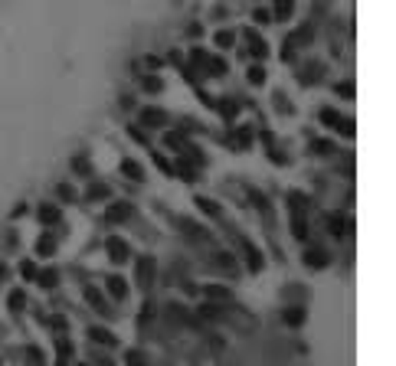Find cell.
Masks as SVG:
<instances>
[{"instance_id": "1", "label": "cell", "mask_w": 396, "mask_h": 366, "mask_svg": "<svg viewBox=\"0 0 396 366\" xmlns=\"http://www.w3.org/2000/svg\"><path fill=\"white\" fill-rule=\"evenodd\" d=\"M154 272H158V262L151 256H141L138 258V288H151L154 285Z\"/></svg>"}, {"instance_id": "2", "label": "cell", "mask_w": 396, "mask_h": 366, "mask_svg": "<svg viewBox=\"0 0 396 366\" xmlns=\"http://www.w3.org/2000/svg\"><path fill=\"white\" fill-rule=\"evenodd\" d=\"M85 301H89V304H92L101 317H115V314H111V307H109V301L101 298V291H99V288H85Z\"/></svg>"}, {"instance_id": "3", "label": "cell", "mask_w": 396, "mask_h": 366, "mask_svg": "<svg viewBox=\"0 0 396 366\" xmlns=\"http://www.w3.org/2000/svg\"><path fill=\"white\" fill-rule=\"evenodd\" d=\"M128 256H131V252H128V242H121L119 236H111L109 239V258L115 265H121V262H128Z\"/></svg>"}, {"instance_id": "4", "label": "cell", "mask_w": 396, "mask_h": 366, "mask_svg": "<svg viewBox=\"0 0 396 366\" xmlns=\"http://www.w3.org/2000/svg\"><path fill=\"white\" fill-rule=\"evenodd\" d=\"M302 262L308 265V268H314V272H321V268H324L331 258H328V252H324V248H308V252L302 256Z\"/></svg>"}, {"instance_id": "5", "label": "cell", "mask_w": 396, "mask_h": 366, "mask_svg": "<svg viewBox=\"0 0 396 366\" xmlns=\"http://www.w3.org/2000/svg\"><path fill=\"white\" fill-rule=\"evenodd\" d=\"M304 317H308V314H304V307H302V304H288L285 311H282V321H285L288 327H302Z\"/></svg>"}, {"instance_id": "6", "label": "cell", "mask_w": 396, "mask_h": 366, "mask_svg": "<svg viewBox=\"0 0 396 366\" xmlns=\"http://www.w3.org/2000/svg\"><path fill=\"white\" fill-rule=\"evenodd\" d=\"M109 294L115 301H125L128 298V281L121 278V275H111V278H109Z\"/></svg>"}, {"instance_id": "7", "label": "cell", "mask_w": 396, "mask_h": 366, "mask_svg": "<svg viewBox=\"0 0 396 366\" xmlns=\"http://www.w3.org/2000/svg\"><path fill=\"white\" fill-rule=\"evenodd\" d=\"M89 341L92 343H101V347H115V333L111 331H105V327H92V331H89Z\"/></svg>"}, {"instance_id": "8", "label": "cell", "mask_w": 396, "mask_h": 366, "mask_svg": "<svg viewBox=\"0 0 396 366\" xmlns=\"http://www.w3.org/2000/svg\"><path fill=\"white\" fill-rule=\"evenodd\" d=\"M131 210H135L131 203H111L109 222H125V219H131Z\"/></svg>"}, {"instance_id": "9", "label": "cell", "mask_w": 396, "mask_h": 366, "mask_svg": "<svg viewBox=\"0 0 396 366\" xmlns=\"http://www.w3.org/2000/svg\"><path fill=\"white\" fill-rule=\"evenodd\" d=\"M141 121L148 125V128H164V125H167V115H164V111H158V108H148L141 115Z\"/></svg>"}, {"instance_id": "10", "label": "cell", "mask_w": 396, "mask_h": 366, "mask_svg": "<svg viewBox=\"0 0 396 366\" xmlns=\"http://www.w3.org/2000/svg\"><path fill=\"white\" fill-rule=\"evenodd\" d=\"M203 294H207L210 301H229V288H223V285H207Z\"/></svg>"}, {"instance_id": "11", "label": "cell", "mask_w": 396, "mask_h": 366, "mask_svg": "<svg viewBox=\"0 0 396 366\" xmlns=\"http://www.w3.org/2000/svg\"><path fill=\"white\" fill-rule=\"evenodd\" d=\"M36 252H40L43 258H50L53 252H56V239H53V236H43L40 242H36Z\"/></svg>"}, {"instance_id": "12", "label": "cell", "mask_w": 396, "mask_h": 366, "mask_svg": "<svg viewBox=\"0 0 396 366\" xmlns=\"http://www.w3.org/2000/svg\"><path fill=\"white\" fill-rule=\"evenodd\" d=\"M7 304H10V311L17 314V311H23V304H26V294H23V288H17V291H10V298H7Z\"/></svg>"}, {"instance_id": "13", "label": "cell", "mask_w": 396, "mask_h": 366, "mask_svg": "<svg viewBox=\"0 0 396 366\" xmlns=\"http://www.w3.org/2000/svg\"><path fill=\"white\" fill-rule=\"evenodd\" d=\"M40 222H60V210H56L53 203L40 206Z\"/></svg>"}, {"instance_id": "14", "label": "cell", "mask_w": 396, "mask_h": 366, "mask_svg": "<svg viewBox=\"0 0 396 366\" xmlns=\"http://www.w3.org/2000/svg\"><path fill=\"white\" fill-rule=\"evenodd\" d=\"M56 281H60V272H56V268L40 272V285H43V288H56Z\"/></svg>"}, {"instance_id": "15", "label": "cell", "mask_w": 396, "mask_h": 366, "mask_svg": "<svg viewBox=\"0 0 396 366\" xmlns=\"http://www.w3.org/2000/svg\"><path fill=\"white\" fill-rule=\"evenodd\" d=\"M125 363H128V366H148V357H144L141 350H128Z\"/></svg>"}, {"instance_id": "16", "label": "cell", "mask_w": 396, "mask_h": 366, "mask_svg": "<svg viewBox=\"0 0 396 366\" xmlns=\"http://www.w3.org/2000/svg\"><path fill=\"white\" fill-rule=\"evenodd\" d=\"M275 17L278 20H288V17H292V0H278V4H275Z\"/></svg>"}, {"instance_id": "17", "label": "cell", "mask_w": 396, "mask_h": 366, "mask_svg": "<svg viewBox=\"0 0 396 366\" xmlns=\"http://www.w3.org/2000/svg\"><path fill=\"white\" fill-rule=\"evenodd\" d=\"M121 173H128L131 180H141V167H138V164H131V161H121Z\"/></svg>"}, {"instance_id": "18", "label": "cell", "mask_w": 396, "mask_h": 366, "mask_svg": "<svg viewBox=\"0 0 396 366\" xmlns=\"http://www.w3.org/2000/svg\"><path fill=\"white\" fill-rule=\"evenodd\" d=\"M154 321V304L151 301H144V307H141V327L144 324H151Z\"/></svg>"}, {"instance_id": "19", "label": "cell", "mask_w": 396, "mask_h": 366, "mask_svg": "<svg viewBox=\"0 0 396 366\" xmlns=\"http://www.w3.org/2000/svg\"><path fill=\"white\" fill-rule=\"evenodd\" d=\"M312 151L314 154H334V144H331V141H314Z\"/></svg>"}, {"instance_id": "20", "label": "cell", "mask_w": 396, "mask_h": 366, "mask_svg": "<svg viewBox=\"0 0 396 366\" xmlns=\"http://www.w3.org/2000/svg\"><path fill=\"white\" fill-rule=\"evenodd\" d=\"M249 82H253V86H262V82H265V72H262V69H249Z\"/></svg>"}, {"instance_id": "21", "label": "cell", "mask_w": 396, "mask_h": 366, "mask_svg": "<svg viewBox=\"0 0 396 366\" xmlns=\"http://www.w3.org/2000/svg\"><path fill=\"white\" fill-rule=\"evenodd\" d=\"M144 88H148V92H160V82H158V79H144Z\"/></svg>"}, {"instance_id": "22", "label": "cell", "mask_w": 396, "mask_h": 366, "mask_svg": "<svg viewBox=\"0 0 396 366\" xmlns=\"http://www.w3.org/2000/svg\"><path fill=\"white\" fill-rule=\"evenodd\" d=\"M20 272H23V278H33V275H36L33 262H23V265H20Z\"/></svg>"}, {"instance_id": "23", "label": "cell", "mask_w": 396, "mask_h": 366, "mask_svg": "<svg viewBox=\"0 0 396 366\" xmlns=\"http://www.w3.org/2000/svg\"><path fill=\"white\" fill-rule=\"evenodd\" d=\"M216 43L219 46H229V43H233V33H226V30H223V33L216 36Z\"/></svg>"}, {"instance_id": "24", "label": "cell", "mask_w": 396, "mask_h": 366, "mask_svg": "<svg viewBox=\"0 0 396 366\" xmlns=\"http://www.w3.org/2000/svg\"><path fill=\"white\" fill-rule=\"evenodd\" d=\"M76 171H79V173H85V171H89V164H85L82 157H76Z\"/></svg>"}, {"instance_id": "25", "label": "cell", "mask_w": 396, "mask_h": 366, "mask_svg": "<svg viewBox=\"0 0 396 366\" xmlns=\"http://www.w3.org/2000/svg\"><path fill=\"white\" fill-rule=\"evenodd\" d=\"M95 366H115V363H111V360H99V363H95Z\"/></svg>"}, {"instance_id": "26", "label": "cell", "mask_w": 396, "mask_h": 366, "mask_svg": "<svg viewBox=\"0 0 396 366\" xmlns=\"http://www.w3.org/2000/svg\"><path fill=\"white\" fill-rule=\"evenodd\" d=\"M4 278H7V268H4V265H0V281H4Z\"/></svg>"}]
</instances>
